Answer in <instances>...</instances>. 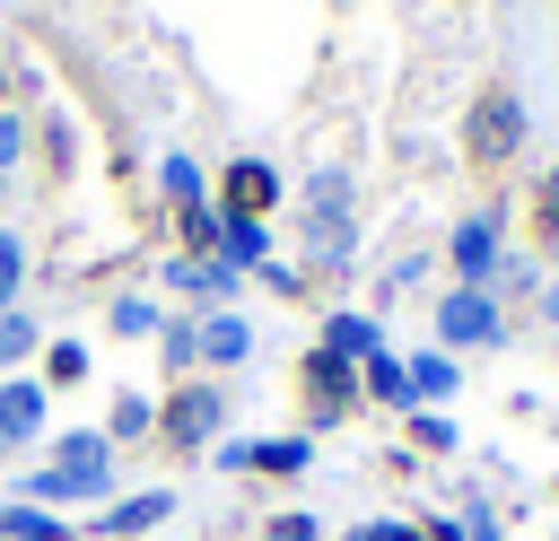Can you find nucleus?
<instances>
[{
  "label": "nucleus",
  "instance_id": "nucleus-1",
  "mask_svg": "<svg viewBox=\"0 0 559 541\" xmlns=\"http://www.w3.org/2000/svg\"><path fill=\"white\" fill-rule=\"evenodd\" d=\"M17 497L26 506H114L122 489H114V445H105V428H61L52 436V454L17 480Z\"/></svg>",
  "mask_w": 559,
  "mask_h": 541
},
{
  "label": "nucleus",
  "instance_id": "nucleus-2",
  "mask_svg": "<svg viewBox=\"0 0 559 541\" xmlns=\"http://www.w3.org/2000/svg\"><path fill=\"white\" fill-rule=\"evenodd\" d=\"M297 244H306V270L332 279L358 262V175L349 166H314L297 183Z\"/></svg>",
  "mask_w": 559,
  "mask_h": 541
},
{
  "label": "nucleus",
  "instance_id": "nucleus-3",
  "mask_svg": "<svg viewBox=\"0 0 559 541\" xmlns=\"http://www.w3.org/2000/svg\"><path fill=\"white\" fill-rule=\"evenodd\" d=\"M524 131H533V105H524V87L515 79H480L472 87V105H463V166L472 175H507L515 157H524Z\"/></svg>",
  "mask_w": 559,
  "mask_h": 541
},
{
  "label": "nucleus",
  "instance_id": "nucleus-4",
  "mask_svg": "<svg viewBox=\"0 0 559 541\" xmlns=\"http://www.w3.org/2000/svg\"><path fill=\"white\" fill-rule=\"evenodd\" d=\"M437 349L445 358H463V349H507V332H515V314L489 297V288H454L445 279V297H437Z\"/></svg>",
  "mask_w": 559,
  "mask_h": 541
},
{
  "label": "nucleus",
  "instance_id": "nucleus-5",
  "mask_svg": "<svg viewBox=\"0 0 559 541\" xmlns=\"http://www.w3.org/2000/svg\"><path fill=\"white\" fill-rule=\"evenodd\" d=\"M498 262H507V201H480L445 227V270H454V288H489Z\"/></svg>",
  "mask_w": 559,
  "mask_h": 541
},
{
  "label": "nucleus",
  "instance_id": "nucleus-6",
  "mask_svg": "<svg viewBox=\"0 0 559 541\" xmlns=\"http://www.w3.org/2000/svg\"><path fill=\"white\" fill-rule=\"evenodd\" d=\"M157 436H166L175 454H210V445L227 436V393H218V375L175 384V393L157 401Z\"/></svg>",
  "mask_w": 559,
  "mask_h": 541
},
{
  "label": "nucleus",
  "instance_id": "nucleus-7",
  "mask_svg": "<svg viewBox=\"0 0 559 541\" xmlns=\"http://www.w3.org/2000/svg\"><path fill=\"white\" fill-rule=\"evenodd\" d=\"M297 384H306V428H341L349 410H367L358 366L332 358V349H306V358H297Z\"/></svg>",
  "mask_w": 559,
  "mask_h": 541
},
{
  "label": "nucleus",
  "instance_id": "nucleus-8",
  "mask_svg": "<svg viewBox=\"0 0 559 541\" xmlns=\"http://www.w3.org/2000/svg\"><path fill=\"white\" fill-rule=\"evenodd\" d=\"M210 201H218V218H262V227H271V209H280V166H271V157H227Z\"/></svg>",
  "mask_w": 559,
  "mask_h": 541
},
{
  "label": "nucleus",
  "instance_id": "nucleus-9",
  "mask_svg": "<svg viewBox=\"0 0 559 541\" xmlns=\"http://www.w3.org/2000/svg\"><path fill=\"white\" fill-rule=\"evenodd\" d=\"M157 279H166V297H183L192 314H218V305H236V288H245V270L218 262V253H210V262H201V253H175Z\"/></svg>",
  "mask_w": 559,
  "mask_h": 541
},
{
  "label": "nucleus",
  "instance_id": "nucleus-10",
  "mask_svg": "<svg viewBox=\"0 0 559 541\" xmlns=\"http://www.w3.org/2000/svg\"><path fill=\"white\" fill-rule=\"evenodd\" d=\"M52 428V393L44 375H0V454H26Z\"/></svg>",
  "mask_w": 559,
  "mask_h": 541
},
{
  "label": "nucleus",
  "instance_id": "nucleus-11",
  "mask_svg": "<svg viewBox=\"0 0 559 541\" xmlns=\"http://www.w3.org/2000/svg\"><path fill=\"white\" fill-rule=\"evenodd\" d=\"M314 349H332V358L367 366V358H384L393 340H384V314H367V305H332V314H323V332H314Z\"/></svg>",
  "mask_w": 559,
  "mask_h": 541
},
{
  "label": "nucleus",
  "instance_id": "nucleus-12",
  "mask_svg": "<svg viewBox=\"0 0 559 541\" xmlns=\"http://www.w3.org/2000/svg\"><path fill=\"white\" fill-rule=\"evenodd\" d=\"M192 323H201V366H210V375H227V366H245V358H253V323H245L236 305L192 314Z\"/></svg>",
  "mask_w": 559,
  "mask_h": 541
},
{
  "label": "nucleus",
  "instance_id": "nucleus-13",
  "mask_svg": "<svg viewBox=\"0 0 559 541\" xmlns=\"http://www.w3.org/2000/svg\"><path fill=\"white\" fill-rule=\"evenodd\" d=\"M166 515H175V489H140V497H114V506H96V532L131 541V532H157Z\"/></svg>",
  "mask_w": 559,
  "mask_h": 541
},
{
  "label": "nucleus",
  "instance_id": "nucleus-14",
  "mask_svg": "<svg viewBox=\"0 0 559 541\" xmlns=\"http://www.w3.org/2000/svg\"><path fill=\"white\" fill-rule=\"evenodd\" d=\"M402 366H411V401H419V410H437V401L463 393V358H445V349H419V358H402Z\"/></svg>",
  "mask_w": 559,
  "mask_h": 541
},
{
  "label": "nucleus",
  "instance_id": "nucleus-15",
  "mask_svg": "<svg viewBox=\"0 0 559 541\" xmlns=\"http://www.w3.org/2000/svg\"><path fill=\"white\" fill-rule=\"evenodd\" d=\"M157 192H166V209H175V218H183V209H201V201H210V175H201V157L166 148V157H157Z\"/></svg>",
  "mask_w": 559,
  "mask_h": 541
},
{
  "label": "nucleus",
  "instance_id": "nucleus-16",
  "mask_svg": "<svg viewBox=\"0 0 559 541\" xmlns=\"http://www.w3.org/2000/svg\"><path fill=\"white\" fill-rule=\"evenodd\" d=\"M218 262H236V270L253 279V270L271 262V227H262V218H218Z\"/></svg>",
  "mask_w": 559,
  "mask_h": 541
},
{
  "label": "nucleus",
  "instance_id": "nucleus-17",
  "mask_svg": "<svg viewBox=\"0 0 559 541\" xmlns=\"http://www.w3.org/2000/svg\"><path fill=\"white\" fill-rule=\"evenodd\" d=\"M105 332H114V340H157V332H166V305L140 297V288H122V297L105 305Z\"/></svg>",
  "mask_w": 559,
  "mask_h": 541
},
{
  "label": "nucleus",
  "instance_id": "nucleus-18",
  "mask_svg": "<svg viewBox=\"0 0 559 541\" xmlns=\"http://www.w3.org/2000/svg\"><path fill=\"white\" fill-rule=\"evenodd\" d=\"M358 393H367V401H384V410H402V419H411V410H419V401H411V366H402V358H393V349H384V358H367V366H358Z\"/></svg>",
  "mask_w": 559,
  "mask_h": 541
},
{
  "label": "nucleus",
  "instance_id": "nucleus-19",
  "mask_svg": "<svg viewBox=\"0 0 559 541\" xmlns=\"http://www.w3.org/2000/svg\"><path fill=\"white\" fill-rule=\"evenodd\" d=\"M140 436H157V401H148V393H114V410H105V445H140Z\"/></svg>",
  "mask_w": 559,
  "mask_h": 541
},
{
  "label": "nucleus",
  "instance_id": "nucleus-20",
  "mask_svg": "<svg viewBox=\"0 0 559 541\" xmlns=\"http://www.w3.org/2000/svg\"><path fill=\"white\" fill-rule=\"evenodd\" d=\"M314 462V436H253V471H271V480H297Z\"/></svg>",
  "mask_w": 559,
  "mask_h": 541
},
{
  "label": "nucleus",
  "instance_id": "nucleus-21",
  "mask_svg": "<svg viewBox=\"0 0 559 541\" xmlns=\"http://www.w3.org/2000/svg\"><path fill=\"white\" fill-rule=\"evenodd\" d=\"M0 541H70V524L44 515V506H26V497H9L0 506Z\"/></svg>",
  "mask_w": 559,
  "mask_h": 541
},
{
  "label": "nucleus",
  "instance_id": "nucleus-22",
  "mask_svg": "<svg viewBox=\"0 0 559 541\" xmlns=\"http://www.w3.org/2000/svg\"><path fill=\"white\" fill-rule=\"evenodd\" d=\"M157 358H166V366L192 384V366H201V323H192V314H166V332H157Z\"/></svg>",
  "mask_w": 559,
  "mask_h": 541
},
{
  "label": "nucleus",
  "instance_id": "nucleus-23",
  "mask_svg": "<svg viewBox=\"0 0 559 541\" xmlns=\"http://www.w3.org/2000/svg\"><path fill=\"white\" fill-rule=\"evenodd\" d=\"M402 428H411V454H463V428L445 410H411Z\"/></svg>",
  "mask_w": 559,
  "mask_h": 541
},
{
  "label": "nucleus",
  "instance_id": "nucleus-24",
  "mask_svg": "<svg viewBox=\"0 0 559 541\" xmlns=\"http://www.w3.org/2000/svg\"><path fill=\"white\" fill-rule=\"evenodd\" d=\"M524 227H533V244H559V157L542 166V183H533V209H524Z\"/></svg>",
  "mask_w": 559,
  "mask_h": 541
},
{
  "label": "nucleus",
  "instance_id": "nucleus-25",
  "mask_svg": "<svg viewBox=\"0 0 559 541\" xmlns=\"http://www.w3.org/2000/svg\"><path fill=\"white\" fill-rule=\"evenodd\" d=\"M87 366H96L87 340H52V349H44V393H52V384H87Z\"/></svg>",
  "mask_w": 559,
  "mask_h": 541
},
{
  "label": "nucleus",
  "instance_id": "nucleus-26",
  "mask_svg": "<svg viewBox=\"0 0 559 541\" xmlns=\"http://www.w3.org/2000/svg\"><path fill=\"white\" fill-rule=\"evenodd\" d=\"M175 227H183V253H201V262L218 253V201H201V209H183Z\"/></svg>",
  "mask_w": 559,
  "mask_h": 541
},
{
  "label": "nucleus",
  "instance_id": "nucleus-27",
  "mask_svg": "<svg viewBox=\"0 0 559 541\" xmlns=\"http://www.w3.org/2000/svg\"><path fill=\"white\" fill-rule=\"evenodd\" d=\"M35 340H44V332H35V314H17V305H9V314H0V366L35 358Z\"/></svg>",
  "mask_w": 559,
  "mask_h": 541
},
{
  "label": "nucleus",
  "instance_id": "nucleus-28",
  "mask_svg": "<svg viewBox=\"0 0 559 541\" xmlns=\"http://www.w3.org/2000/svg\"><path fill=\"white\" fill-rule=\"evenodd\" d=\"M17 288H26V236L0 227V305H17Z\"/></svg>",
  "mask_w": 559,
  "mask_h": 541
},
{
  "label": "nucleus",
  "instance_id": "nucleus-29",
  "mask_svg": "<svg viewBox=\"0 0 559 541\" xmlns=\"http://www.w3.org/2000/svg\"><path fill=\"white\" fill-rule=\"evenodd\" d=\"M253 541H323V524H314L306 506H280V515H271V524H262Z\"/></svg>",
  "mask_w": 559,
  "mask_h": 541
},
{
  "label": "nucleus",
  "instance_id": "nucleus-30",
  "mask_svg": "<svg viewBox=\"0 0 559 541\" xmlns=\"http://www.w3.org/2000/svg\"><path fill=\"white\" fill-rule=\"evenodd\" d=\"M44 157H52V166H70V157H79V131H70V113H61V105L44 113Z\"/></svg>",
  "mask_w": 559,
  "mask_h": 541
},
{
  "label": "nucleus",
  "instance_id": "nucleus-31",
  "mask_svg": "<svg viewBox=\"0 0 559 541\" xmlns=\"http://www.w3.org/2000/svg\"><path fill=\"white\" fill-rule=\"evenodd\" d=\"M463 541H507L498 515H489V497H463Z\"/></svg>",
  "mask_w": 559,
  "mask_h": 541
},
{
  "label": "nucleus",
  "instance_id": "nucleus-32",
  "mask_svg": "<svg viewBox=\"0 0 559 541\" xmlns=\"http://www.w3.org/2000/svg\"><path fill=\"white\" fill-rule=\"evenodd\" d=\"M253 279H262V288H280V297H306V270H288V262H280V253H271V262H262V270H253Z\"/></svg>",
  "mask_w": 559,
  "mask_h": 541
},
{
  "label": "nucleus",
  "instance_id": "nucleus-33",
  "mask_svg": "<svg viewBox=\"0 0 559 541\" xmlns=\"http://www.w3.org/2000/svg\"><path fill=\"white\" fill-rule=\"evenodd\" d=\"M210 462H218V471H253V436H218Z\"/></svg>",
  "mask_w": 559,
  "mask_h": 541
},
{
  "label": "nucleus",
  "instance_id": "nucleus-34",
  "mask_svg": "<svg viewBox=\"0 0 559 541\" xmlns=\"http://www.w3.org/2000/svg\"><path fill=\"white\" fill-rule=\"evenodd\" d=\"M26 157V113H0V175Z\"/></svg>",
  "mask_w": 559,
  "mask_h": 541
},
{
  "label": "nucleus",
  "instance_id": "nucleus-35",
  "mask_svg": "<svg viewBox=\"0 0 559 541\" xmlns=\"http://www.w3.org/2000/svg\"><path fill=\"white\" fill-rule=\"evenodd\" d=\"M419 532H428V541H463V515H428Z\"/></svg>",
  "mask_w": 559,
  "mask_h": 541
},
{
  "label": "nucleus",
  "instance_id": "nucleus-36",
  "mask_svg": "<svg viewBox=\"0 0 559 541\" xmlns=\"http://www.w3.org/2000/svg\"><path fill=\"white\" fill-rule=\"evenodd\" d=\"M533 314H542V323H559V279H542V288H533Z\"/></svg>",
  "mask_w": 559,
  "mask_h": 541
},
{
  "label": "nucleus",
  "instance_id": "nucleus-37",
  "mask_svg": "<svg viewBox=\"0 0 559 541\" xmlns=\"http://www.w3.org/2000/svg\"><path fill=\"white\" fill-rule=\"evenodd\" d=\"M550 358H559V332H550Z\"/></svg>",
  "mask_w": 559,
  "mask_h": 541
},
{
  "label": "nucleus",
  "instance_id": "nucleus-38",
  "mask_svg": "<svg viewBox=\"0 0 559 541\" xmlns=\"http://www.w3.org/2000/svg\"><path fill=\"white\" fill-rule=\"evenodd\" d=\"M0 201H9V175H0Z\"/></svg>",
  "mask_w": 559,
  "mask_h": 541
},
{
  "label": "nucleus",
  "instance_id": "nucleus-39",
  "mask_svg": "<svg viewBox=\"0 0 559 541\" xmlns=\"http://www.w3.org/2000/svg\"><path fill=\"white\" fill-rule=\"evenodd\" d=\"M0 314H9V305H0Z\"/></svg>",
  "mask_w": 559,
  "mask_h": 541
}]
</instances>
